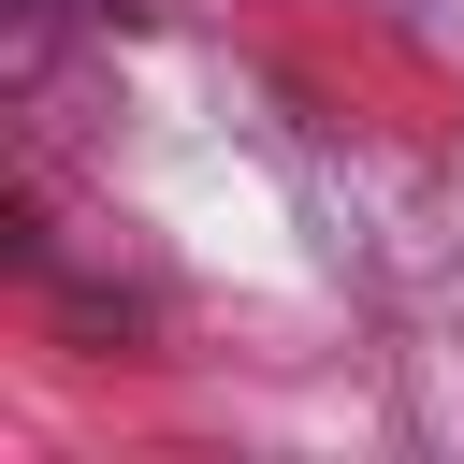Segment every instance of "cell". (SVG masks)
Segmentation results:
<instances>
[]
</instances>
